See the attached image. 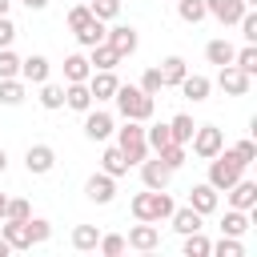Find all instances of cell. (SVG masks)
Here are the masks:
<instances>
[{
    "instance_id": "obj_1",
    "label": "cell",
    "mask_w": 257,
    "mask_h": 257,
    "mask_svg": "<svg viewBox=\"0 0 257 257\" xmlns=\"http://www.w3.org/2000/svg\"><path fill=\"white\" fill-rule=\"evenodd\" d=\"M112 104H116L120 120H141V124H145V120H153V112H157V96L141 92L137 84H116Z\"/></svg>"
},
{
    "instance_id": "obj_2",
    "label": "cell",
    "mask_w": 257,
    "mask_h": 257,
    "mask_svg": "<svg viewBox=\"0 0 257 257\" xmlns=\"http://www.w3.org/2000/svg\"><path fill=\"white\" fill-rule=\"evenodd\" d=\"M133 217L137 221H153V225H161V221H169V213L177 209V201L169 197V189H141L137 197H133Z\"/></svg>"
},
{
    "instance_id": "obj_3",
    "label": "cell",
    "mask_w": 257,
    "mask_h": 257,
    "mask_svg": "<svg viewBox=\"0 0 257 257\" xmlns=\"http://www.w3.org/2000/svg\"><path fill=\"white\" fill-rule=\"evenodd\" d=\"M112 133H116V149L124 153L128 165H141V161L149 157V141H145V124H141V120H124V124L112 128Z\"/></svg>"
},
{
    "instance_id": "obj_4",
    "label": "cell",
    "mask_w": 257,
    "mask_h": 257,
    "mask_svg": "<svg viewBox=\"0 0 257 257\" xmlns=\"http://www.w3.org/2000/svg\"><path fill=\"white\" fill-rule=\"evenodd\" d=\"M237 177H245V165H241L229 149H221L217 157H209V185H213L217 193H225Z\"/></svg>"
},
{
    "instance_id": "obj_5",
    "label": "cell",
    "mask_w": 257,
    "mask_h": 257,
    "mask_svg": "<svg viewBox=\"0 0 257 257\" xmlns=\"http://www.w3.org/2000/svg\"><path fill=\"white\" fill-rule=\"evenodd\" d=\"M189 145H193V153H197L201 161H209V157H217V153L225 149V133H221L217 124H197L193 137H189Z\"/></svg>"
},
{
    "instance_id": "obj_6",
    "label": "cell",
    "mask_w": 257,
    "mask_h": 257,
    "mask_svg": "<svg viewBox=\"0 0 257 257\" xmlns=\"http://www.w3.org/2000/svg\"><path fill=\"white\" fill-rule=\"evenodd\" d=\"M217 84H221L225 96H245V92L253 88V76L241 72L237 64H221V68H217Z\"/></svg>"
},
{
    "instance_id": "obj_7",
    "label": "cell",
    "mask_w": 257,
    "mask_h": 257,
    "mask_svg": "<svg viewBox=\"0 0 257 257\" xmlns=\"http://www.w3.org/2000/svg\"><path fill=\"white\" fill-rule=\"evenodd\" d=\"M80 116H84V137H88V141H108L112 128H116V116L104 112V108H96V104H92L88 112H80Z\"/></svg>"
},
{
    "instance_id": "obj_8",
    "label": "cell",
    "mask_w": 257,
    "mask_h": 257,
    "mask_svg": "<svg viewBox=\"0 0 257 257\" xmlns=\"http://www.w3.org/2000/svg\"><path fill=\"white\" fill-rule=\"evenodd\" d=\"M24 169H28L32 177H48V173L56 169V149H52V145H28V149H24Z\"/></svg>"
},
{
    "instance_id": "obj_9",
    "label": "cell",
    "mask_w": 257,
    "mask_h": 257,
    "mask_svg": "<svg viewBox=\"0 0 257 257\" xmlns=\"http://www.w3.org/2000/svg\"><path fill=\"white\" fill-rule=\"evenodd\" d=\"M124 245L137 249V253H153V249L161 245V229H157L153 221H137V225L128 229V237H124Z\"/></svg>"
},
{
    "instance_id": "obj_10",
    "label": "cell",
    "mask_w": 257,
    "mask_h": 257,
    "mask_svg": "<svg viewBox=\"0 0 257 257\" xmlns=\"http://www.w3.org/2000/svg\"><path fill=\"white\" fill-rule=\"evenodd\" d=\"M141 181H145V189H169L173 169L153 153V157H145V161H141Z\"/></svg>"
},
{
    "instance_id": "obj_11",
    "label": "cell",
    "mask_w": 257,
    "mask_h": 257,
    "mask_svg": "<svg viewBox=\"0 0 257 257\" xmlns=\"http://www.w3.org/2000/svg\"><path fill=\"white\" fill-rule=\"evenodd\" d=\"M84 197H88L92 205H112V197H116V177L92 173V177L84 181Z\"/></svg>"
},
{
    "instance_id": "obj_12",
    "label": "cell",
    "mask_w": 257,
    "mask_h": 257,
    "mask_svg": "<svg viewBox=\"0 0 257 257\" xmlns=\"http://www.w3.org/2000/svg\"><path fill=\"white\" fill-rule=\"evenodd\" d=\"M88 84V92H92V100L100 104V100H112V92H116V68H92V76L84 80Z\"/></svg>"
},
{
    "instance_id": "obj_13",
    "label": "cell",
    "mask_w": 257,
    "mask_h": 257,
    "mask_svg": "<svg viewBox=\"0 0 257 257\" xmlns=\"http://www.w3.org/2000/svg\"><path fill=\"white\" fill-rule=\"evenodd\" d=\"M225 193H229V209H245V213H249V209H257V181L237 177Z\"/></svg>"
},
{
    "instance_id": "obj_14",
    "label": "cell",
    "mask_w": 257,
    "mask_h": 257,
    "mask_svg": "<svg viewBox=\"0 0 257 257\" xmlns=\"http://www.w3.org/2000/svg\"><path fill=\"white\" fill-rule=\"evenodd\" d=\"M104 40H108L120 56H133V52H137V44H141V36H137V28H133V24H112V28L104 32Z\"/></svg>"
},
{
    "instance_id": "obj_15",
    "label": "cell",
    "mask_w": 257,
    "mask_h": 257,
    "mask_svg": "<svg viewBox=\"0 0 257 257\" xmlns=\"http://www.w3.org/2000/svg\"><path fill=\"white\" fill-rule=\"evenodd\" d=\"M245 8H249L245 0H205V12H209L217 24H237Z\"/></svg>"
},
{
    "instance_id": "obj_16",
    "label": "cell",
    "mask_w": 257,
    "mask_h": 257,
    "mask_svg": "<svg viewBox=\"0 0 257 257\" xmlns=\"http://www.w3.org/2000/svg\"><path fill=\"white\" fill-rule=\"evenodd\" d=\"M48 72H52V64H48V56H40V52H32V56L20 60V80H24V84H44Z\"/></svg>"
},
{
    "instance_id": "obj_17",
    "label": "cell",
    "mask_w": 257,
    "mask_h": 257,
    "mask_svg": "<svg viewBox=\"0 0 257 257\" xmlns=\"http://www.w3.org/2000/svg\"><path fill=\"white\" fill-rule=\"evenodd\" d=\"M189 205H193L201 217H209V213H217L221 197H217V189H213L209 181H201V185H193V189H189Z\"/></svg>"
},
{
    "instance_id": "obj_18",
    "label": "cell",
    "mask_w": 257,
    "mask_h": 257,
    "mask_svg": "<svg viewBox=\"0 0 257 257\" xmlns=\"http://www.w3.org/2000/svg\"><path fill=\"white\" fill-rule=\"evenodd\" d=\"M0 237L12 245V253H24V249H32V237H28V221H0Z\"/></svg>"
},
{
    "instance_id": "obj_19",
    "label": "cell",
    "mask_w": 257,
    "mask_h": 257,
    "mask_svg": "<svg viewBox=\"0 0 257 257\" xmlns=\"http://www.w3.org/2000/svg\"><path fill=\"white\" fill-rule=\"evenodd\" d=\"M169 225H173V229L185 237V233H197V229H205V217H201L193 205H181V209H173V213H169Z\"/></svg>"
},
{
    "instance_id": "obj_20",
    "label": "cell",
    "mask_w": 257,
    "mask_h": 257,
    "mask_svg": "<svg viewBox=\"0 0 257 257\" xmlns=\"http://www.w3.org/2000/svg\"><path fill=\"white\" fill-rule=\"evenodd\" d=\"M193 104H201V100H209V88H213V80L209 76H201V72H185V80L177 84Z\"/></svg>"
},
{
    "instance_id": "obj_21",
    "label": "cell",
    "mask_w": 257,
    "mask_h": 257,
    "mask_svg": "<svg viewBox=\"0 0 257 257\" xmlns=\"http://www.w3.org/2000/svg\"><path fill=\"white\" fill-rule=\"evenodd\" d=\"M96 100H92V92H88V84L84 80H76V84H64V108H72V112H88Z\"/></svg>"
},
{
    "instance_id": "obj_22",
    "label": "cell",
    "mask_w": 257,
    "mask_h": 257,
    "mask_svg": "<svg viewBox=\"0 0 257 257\" xmlns=\"http://www.w3.org/2000/svg\"><path fill=\"white\" fill-rule=\"evenodd\" d=\"M120 60H124V56H120L108 40H100V44H92V48H88V64H92V68H116Z\"/></svg>"
},
{
    "instance_id": "obj_23",
    "label": "cell",
    "mask_w": 257,
    "mask_h": 257,
    "mask_svg": "<svg viewBox=\"0 0 257 257\" xmlns=\"http://www.w3.org/2000/svg\"><path fill=\"white\" fill-rule=\"evenodd\" d=\"M88 76H92V64H88L84 52L64 56V84H76V80H88Z\"/></svg>"
},
{
    "instance_id": "obj_24",
    "label": "cell",
    "mask_w": 257,
    "mask_h": 257,
    "mask_svg": "<svg viewBox=\"0 0 257 257\" xmlns=\"http://www.w3.org/2000/svg\"><path fill=\"white\" fill-rule=\"evenodd\" d=\"M133 165L124 161V153L116 149V145H104V153H100V173H108V177H124Z\"/></svg>"
},
{
    "instance_id": "obj_25",
    "label": "cell",
    "mask_w": 257,
    "mask_h": 257,
    "mask_svg": "<svg viewBox=\"0 0 257 257\" xmlns=\"http://www.w3.org/2000/svg\"><path fill=\"white\" fill-rule=\"evenodd\" d=\"M249 225H253V209L249 213L245 209H225V217H221V233H229V237H241Z\"/></svg>"
},
{
    "instance_id": "obj_26",
    "label": "cell",
    "mask_w": 257,
    "mask_h": 257,
    "mask_svg": "<svg viewBox=\"0 0 257 257\" xmlns=\"http://www.w3.org/2000/svg\"><path fill=\"white\" fill-rule=\"evenodd\" d=\"M24 96H28V84H24L20 76H4V80H0V104L16 108V104H24Z\"/></svg>"
},
{
    "instance_id": "obj_27",
    "label": "cell",
    "mask_w": 257,
    "mask_h": 257,
    "mask_svg": "<svg viewBox=\"0 0 257 257\" xmlns=\"http://www.w3.org/2000/svg\"><path fill=\"white\" fill-rule=\"evenodd\" d=\"M185 72H189L185 56H165V60H161V80H165V88H177V84L185 80Z\"/></svg>"
},
{
    "instance_id": "obj_28",
    "label": "cell",
    "mask_w": 257,
    "mask_h": 257,
    "mask_svg": "<svg viewBox=\"0 0 257 257\" xmlns=\"http://www.w3.org/2000/svg\"><path fill=\"white\" fill-rule=\"evenodd\" d=\"M104 32H108V24L92 16V20H88L84 28H76L72 36H76V44H80V48H92V44H100V40H104Z\"/></svg>"
},
{
    "instance_id": "obj_29",
    "label": "cell",
    "mask_w": 257,
    "mask_h": 257,
    "mask_svg": "<svg viewBox=\"0 0 257 257\" xmlns=\"http://www.w3.org/2000/svg\"><path fill=\"white\" fill-rule=\"evenodd\" d=\"M233 52H237V48H233L225 36H217V40H209V44H205V60H209V64H217V68H221V64H233Z\"/></svg>"
},
{
    "instance_id": "obj_30",
    "label": "cell",
    "mask_w": 257,
    "mask_h": 257,
    "mask_svg": "<svg viewBox=\"0 0 257 257\" xmlns=\"http://www.w3.org/2000/svg\"><path fill=\"white\" fill-rule=\"evenodd\" d=\"M96 241H100V229H96V225H76V229H72V249H76V253H92Z\"/></svg>"
},
{
    "instance_id": "obj_31",
    "label": "cell",
    "mask_w": 257,
    "mask_h": 257,
    "mask_svg": "<svg viewBox=\"0 0 257 257\" xmlns=\"http://www.w3.org/2000/svg\"><path fill=\"white\" fill-rule=\"evenodd\" d=\"M40 88V104L48 108V112H56V108H64V84H52V80H44V84H36Z\"/></svg>"
},
{
    "instance_id": "obj_32",
    "label": "cell",
    "mask_w": 257,
    "mask_h": 257,
    "mask_svg": "<svg viewBox=\"0 0 257 257\" xmlns=\"http://www.w3.org/2000/svg\"><path fill=\"white\" fill-rule=\"evenodd\" d=\"M145 141H149V153H161L165 145H173V133H169V124H149L145 120Z\"/></svg>"
},
{
    "instance_id": "obj_33",
    "label": "cell",
    "mask_w": 257,
    "mask_h": 257,
    "mask_svg": "<svg viewBox=\"0 0 257 257\" xmlns=\"http://www.w3.org/2000/svg\"><path fill=\"white\" fill-rule=\"evenodd\" d=\"M193 128H197V124H193V116H189V112H177V116L169 120V133H173V141H177V145H189Z\"/></svg>"
},
{
    "instance_id": "obj_34",
    "label": "cell",
    "mask_w": 257,
    "mask_h": 257,
    "mask_svg": "<svg viewBox=\"0 0 257 257\" xmlns=\"http://www.w3.org/2000/svg\"><path fill=\"white\" fill-rule=\"evenodd\" d=\"M209 245H213V241H209V237L197 229V233H185V245H181V253H185V257H209Z\"/></svg>"
},
{
    "instance_id": "obj_35",
    "label": "cell",
    "mask_w": 257,
    "mask_h": 257,
    "mask_svg": "<svg viewBox=\"0 0 257 257\" xmlns=\"http://www.w3.org/2000/svg\"><path fill=\"white\" fill-rule=\"evenodd\" d=\"M209 253H213V257H245V245H241L237 237L221 233V241H213V245H209Z\"/></svg>"
},
{
    "instance_id": "obj_36",
    "label": "cell",
    "mask_w": 257,
    "mask_h": 257,
    "mask_svg": "<svg viewBox=\"0 0 257 257\" xmlns=\"http://www.w3.org/2000/svg\"><path fill=\"white\" fill-rule=\"evenodd\" d=\"M177 16L185 24H201L209 12H205V0H177Z\"/></svg>"
},
{
    "instance_id": "obj_37",
    "label": "cell",
    "mask_w": 257,
    "mask_h": 257,
    "mask_svg": "<svg viewBox=\"0 0 257 257\" xmlns=\"http://www.w3.org/2000/svg\"><path fill=\"white\" fill-rule=\"evenodd\" d=\"M233 64H237L241 72L257 76V44H245V48H237V52H233Z\"/></svg>"
},
{
    "instance_id": "obj_38",
    "label": "cell",
    "mask_w": 257,
    "mask_h": 257,
    "mask_svg": "<svg viewBox=\"0 0 257 257\" xmlns=\"http://www.w3.org/2000/svg\"><path fill=\"white\" fill-rule=\"evenodd\" d=\"M157 157H161V161H165V165H169V169L177 173V169L185 165V157H189V145H177V141H173V145H165V149H161Z\"/></svg>"
},
{
    "instance_id": "obj_39",
    "label": "cell",
    "mask_w": 257,
    "mask_h": 257,
    "mask_svg": "<svg viewBox=\"0 0 257 257\" xmlns=\"http://www.w3.org/2000/svg\"><path fill=\"white\" fill-rule=\"evenodd\" d=\"M128 245H124V237L120 233H100V241H96V253H104V257H120Z\"/></svg>"
},
{
    "instance_id": "obj_40",
    "label": "cell",
    "mask_w": 257,
    "mask_h": 257,
    "mask_svg": "<svg viewBox=\"0 0 257 257\" xmlns=\"http://www.w3.org/2000/svg\"><path fill=\"white\" fill-rule=\"evenodd\" d=\"M88 12H92L96 20H104V24H108V20H116V16H120V0H88Z\"/></svg>"
},
{
    "instance_id": "obj_41",
    "label": "cell",
    "mask_w": 257,
    "mask_h": 257,
    "mask_svg": "<svg viewBox=\"0 0 257 257\" xmlns=\"http://www.w3.org/2000/svg\"><path fill=\"white\" fill-rule=\"evenodd\" d=\"M137 88H141V92H149V96H161V88H165V80H161V68H145Z\"/></svg>"
},
{
    "instance_id": "obj_42",
    "label": "cell",
    "mask_w": 257,
    "mask_h": 257,
    "mask_svg": "<svg viewBox=\"0 0 257 257\" xmlns=\"http://www.w3.org/2000/svg\"><path fill=\"white\" fill-rule=\"evenodd\" d=\"M28 237H32V245H44V241L52 237V221H44V217H28Z\"/></svg>"
},
{
    "instance_id": "obj_43",
    "label": "cell",
    "mask_w": 257,
    "mask_h": 257,
    "mask_svg": "<svg viewBox=\"0 0 257 257\" xmlns=\"http://www.w3.org/2000/svg\"><path fill=\"white\" fill-rule=\"evenodd\" d=\"M237 28H241V36H245V44H257V12H253V8H245V12H241V20H237Z\"/></svg>"
},
{
    "instance_id": "obj_44",
    "label": "cell",
    "mask_w": 257,
    "mask_h": 257,
    "mask_svg": "<svg viewBox=\"0 0 257 257\" xmlns=\"http://www.w3.org/2000/svg\"><path fill=\"white\" fill-rule=\"evenodd\" d=\"M229 153H233V157H237V161H241L245 169H249V165L257 161V145H253L249 137H245V141H237V145H229Z\"/></svg>"
},
{
    "instance_id": "obj_45",
    "label": "cell",
    "mask_w": 257,
    "mask_h": 257,
    "mask_svg": "<svg viewBox=\"0 0 257 257\" xmlns=\"http://www.w3.org/2000/svg\"><path fill=\"white\" fill-rule=\"evenodd\" d=\"M8 221H28L32 217V205L24 201V197H8V213H4Z\"/></svg>"
},
{
    "instance_id": "obj_46",
    "label": "cell",
    "mask_w": 257,
    "mask_h": 257,
    "mask_svg": "<svg viewBox=\"0 0 257 257\" xmlns=\"http://www.w3.org/2000/svg\"><path fill=\"white\" fill-rule=\"evenodd\" d=\"M4 76H20V56L12 48H0V80Z\"/></svg>"
},
{
    "instance_id": "obj_47",
    "label": "cell",
    "mask_w": 257,
    "mask_h": 257,
    "mask_svg": "<svg viewBox=\"0 0 257 257\" xmlns=\"http://www.w3.org/2000/svg\"><path fill=\"white\" fill-rule=\"evenodd\" d=\"M64 20H68V28H72V32H76V28H84V24H88V20H92V12H88V4H72V8H68V16H64Z\"/></svg>"
},
{
    "instance_id": "obj_48",
    "label": "cell",
    "mask_w": 257,
    "mask_h": 257,
    "mask_svg": "<svg viewBox=\"0 0 257 257\" xmlns=\"http://www.w3.org/2000/svg\"><path fill=\"white\" fill-rule=\"evenodd\" d=\"M12 40H16V24L12 16H0V48H12Z\"/></svg>"
},
{
    "instance_id": "obj_49",
    "label": "cell",
    "mask_w": 257,
    "mask_h": 257,
    "mask_svg": "<svg viewBox=\"0 0 257 257\" xmlns=\"http://www.w3.org/2000/svg\"><path fill=\"white\" fill-rule=\"evenodd\" d=\"M20 4H24L28 12H44V8H48V0H20Z\"/></svg>"
},
{
    "instance_id": "obj_50",
    "label": "cell",
    "mask_w": 257,
    "mask_h": 257,
    "mask_svg": "<svg viewBox=\"0 0 257 257\" xmlns=\"http://www.w3.org/2000/svg\"><path fill=\"white\" fill-rule=\"evenodd\" d=\"M8 253H12V245H8L4 237H0V257H8Z\"/></svg>"
},
{
    "instance_id": "obj_51",
    "label": "cell",
    "mask_w": 257,
    "mask_h": 257,
    "mask_svg": "<svg viewBox=\"0 0 257 257\" xmlns=\"http://www.w3.org/2000/svg\"><path fill=\"white\" fill-rule=\"evenodd\" d=\"M4 213H8V197L0 193V221H4Z\"/></svg>"
},
{
    "instance_id": "obj_52",
    "label": "cell",
    "mask_w": 257,
    "mask_h": 257,
    "mask_svg": "<svg viewBox=\"0 0 257 257\" xmlns=\"http://www.w3.org/2000/svg\"><path fill=\"white\" fill-rule=\"evenodd\" d=\"M8 8H12V0H0V16H8Z\"/></svg>"
},
{
    "instance_id": "obj_53",
    "label": "cell",
    "mask_w": 257,
    "mask_h": 257,
    "mask_svg": "<svg viewBox=\"0 0 257 257\" xmlns=\"http://www.w3.org/2000/svg\"><path fill=\"white\" fill-rule=\"evenodd\" d=\"M4 169H8V153L0 149V173H4Z\"/></svg>"
},
{
    "instance_id": "obj_54",
    "label": "cell",
    "mask_w": 257,
    "mask_h": 257,
    "mask_svg": "<svg viewBox=\"0 0 257 257\" xmlns=\"http://www.w3.org/2000/svg\"><path fill=\"white\" fill-rule=\"evenodd\" d=\"M245 4H249V8H253V4H257V0H245Z\"/></svg>"
},
{
    "instance_id": "obj_55",
    "label": "cell",
    "mask_w": 257,
    "mask_h": 257,
    "mask_svg": "<svg viewBox=\"0 0 257 257\" xmlns=\"http://www.w3.org/2000/svg\"><path fill=\"white\" fill-rule=\"evenodd\" d=\"M76 4H88V0H76Z\"/></svg>"
}]
</instances>
